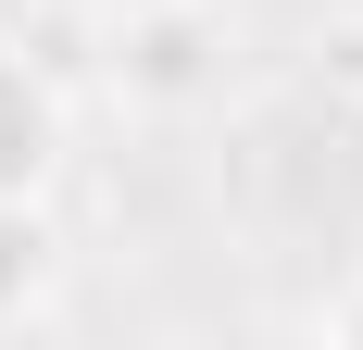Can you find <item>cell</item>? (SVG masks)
Here are the masks:
<instances>
[{
    "label": "cell",
    "instance_id": "cell-4",
    "mask_svg": "<svg viewBox=\"0 0 363 350\" xmlns=\"http://www.w3.org/2000/svg\"><path fill=\"white\" fill-rule=\"evenodd\" d=\"M125 13H138V0H125Z\"/></svg>",
    "mask_w": 363,
    "mask_h": 350
},
{
    "label": "cell",
    "instance_id": "cell-3",
    "mask_svg": "<svg viewBox=\"0 0 363 350\" xmlns=\"http://www.w3.org/2000/svg\"><path fill=\"white\" fill-rule=\"evenodd\" d=\"M338 338H363V300H338Z\"/></svg>",
    "mask_w": 363,
    "mask_h": 350
},
{
    "label": "cell",
    "instance_id": "cell-1",
    "mask_svg": "<svg viewBox=\"0 0 363 350\" xmlns=\"http://www.w3.org/2000/svg\"><path fill=\"white\" fill-rule=\"evenodd\" d=\"M50 163H63V88L0 38V201H26Z\"/></svg>",
    "mask_w": 363,
    "mask_h": 350
},
{
    "label": "cell",
    "instance_id": "cell-2",
    "mask_svg": "<svg viewBox=\"0 0 363 350\" xmlns=\"http://www.w3.org/2000/svg\"><path fill=\"white\" fill-rule=\"evenodd\" d=\"M38 276H50V225H38L26 201H0V313H26Z\"/></svg>",
    "mask_w": 363,
    "mask_h": 350
}]
</instances>
